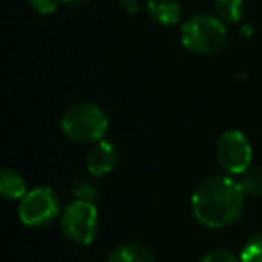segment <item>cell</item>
Returning a JSON list of instances; mask_svg holds the SVG:
<instances>
[{
    "mask_svg": "<svg viewBox=\"0 0 262 262\" xmlns=\"http://www.w3.org/2000/svg\"><path fill=\"white\" fill-rule=\"evenodd\" d=\"M147 16L158 26H174L182 18V6L178 0H147Z\"/></svg>",
    "mask_w": 262,
    "mask_h": 262,
    "instance_id": "cell-8",
    "label": "cell"
},
{
    "mask_svg": "<svg viewBox=\"0 0 262 262\" xmlns=\"http://www.w3.org/2000/svg\"><path fill=\"white\" fill-rule=\"evenodd\" d=\"M214 16H217L223 24H239L244 16L243 0H214Z\"/></svg>",
    "mask_w": 262,
    "mask_h": 262,
    "instance_id": "cell-11",
    "label": "cell"
},
{
    "mask_svg": "<svg viewBox=\"0 0 262 262\" xmlns=\"http://www.w3.org/2000/svg\"><path fill=\"white\" fill-rule=\"evenodd\" d=\"M244 190L239 180L215 174L203 180L190 198L192 214L201 225L221 230L233 225L244 208Z\"/></svg>",
    "mask_w": 262,
    "mask_h": 262,
    "instance_id": "cell-1",
    "label": "cell"
},
{
    "mask_svg": "<svg viewBox=\"0 0 262 262\" xmlns=\"http://www.w3.org/2000/svg\"><path fill=\"white\" fill-rule=\"evenodd\" d=\"M59 200L51 187H36L20 200L18 217L26 226L41 228L58 217Z\"/></svg>",
    "mask_w": 262,
    "mask_h": 262,
    "instance_id": "cell-5",
    "label": "cell"
},
{
    "mask_svg": "<svg viewBox=\"0 0 262 262\" xmlns=\"http://www.w3.org/2000/svg\"><path fill=\"white\" fill-rule=\"evenodd\" d=\"M239 257L243 262H262V233H255L246 241Z\"/></svg>",
    "mask_w": 262,
    "mask_h": 262,
    "instance_id": "cell-14",
    "label": "cell"
},
{
    "mask_svg": "<svg viewBox=\"0 0 262 262\" xmlns=\"http://www.w3.org/2000/svg\"><path fill=\"white\" fill-rule=\"evenodd\" d=\"M200 262H243L241 257L233 255L228 250H212L201 257Z\"/></svg>",
    "mask_w": 262,
    "mask_h": 262,
    "instance_id": "cell-15",
    "label": "cell"
},
{
    "mask_svg": "<svg viewBox=\"0 0 262 262\" xmlns=\"http://www.w3.org/2000/svg\"><path fill=\"white\" fill-rule=\"evenodd\" d=\"M180 40L183 47L192 54L210 56L226 45L228 31L217 16L192 15L182 24Z\"/></svg>",
    "mask_w": 262,
    "mask_h": 262,
    "instance_id": "cell-3",
    "label": "cell"
},
{
    "mask_svg": "<svg viewBox=\"0 0 262 262\" xmlns=\"http://www.w3.org/2000/svg\"><path fill=\"white\" fill-rule=\"evenodd\" d=\"M117 147L108 140H99L86 155V167L92 176H104L115 167Z\"/></svg>",
    "mask_w": 262,
    "mask_h": 262,
    "instance_id": "cell-7",
    "label": "cell"
},
{
    "mask_svg": "<svg viewBox=\"0 0 262 262\" xmlns=\"http://www.w3.org/2000/svg\"><path fill=\"white\" fill-rule=\"evenodd\" d=\"M215 155H217L219 165L230 174H243L250 169L251 158H253L250 140L239 129H230L223 133L217 142Z\"/></svg>",
    "mask_w": 262,
    "mask_h": 262,
    "instance_id": "cell-6",
    "label": "cell"
},
{
    "mask_svg": "<svg viewBox=\"0 0 262 262\" xmlns=\"http://www.w3.org/2000/svg\"><path fill=\"white\" fill-rule=\"evenodd\" d=\"M117 2L129 15H137L144 6H147V0H117Z\"/></svg>",
    "mask_w": 262,
    "mask_h": 262,
    "instance_id": "cell-17",
    "label": "cell"
},
{
    "mask_svg": "<svg viewBox=\"0 0 262 262\" xmlns=\"http://www.w3.org/2000/svg\"><path fill=\"white\" fill-rule=\"evenodd\" d=\"M241 33L246 34V36H251V26H243L241 27Z\"/></svg>",
    "mask_w": 262,
    "mask_h": 262,
    "instance_id": "cell-19",
    "label": "cell"
},
{
    "mask_svg": "<svg viewBox=\"0 0 262 262\" xmlns=\"http://www.w3.org/2000/svg\"><path fill=\"white\" fill-rule=\"evenodd\" d=\"M29 6L40 15H52L59 8L63 0H27Z\"/></svg>",
    "mask_w": 262,
    "mask_h": 262,
    "instance_id": "cell-16",
    "label": "cell"
},
{
    "mask_svg": "<svg viewBox=\"0 0 262 262\" xmlns=\"http://www.w3.org/2000/svg\"><path fill=\"white\" fill-rule=\"evenodd\" d=\"M61 129L72 142L95 144L108 133L110 119L101 106L94 102H77L63 113Z\"/></svg>",
    "mask_w": 262,
    "mask_h": 262,
    "instance_id": "cell-2",
    "label": "cell"
},
{
    "mask_svg": "<svg viewBox=\"0 0 262 262\" xmlns=\"http://www.w3.org/2000/svg\"><path fill=\"white\" fill-rule=\"evenodd\" d=\"M239 183L246 196H262V165L244 171Z\"/></svg>",
    "mask_w": 262,
    "mask_h": 262,
    "instance_id": "cell-13",
    "label": "cell"
},
{
    "mask_svg": "<svg viewBox=\"0 0 262 262\" xmlns=\"http://www.w3.org/2000/svg\"><path fill=\"white\" fill-rule=\"evenodd\" d=\"M70 190H72L74 198L77 201H88V203H94L97 205L99 201V190L95 187V183L92 180L84 178V176H77L74 178L72 185H70Z\"/></svg>",
    "mask_w": 262,
    "mask_h": 262,
    "instance_id": "cell-12",
    "label": "cell"
},
{
    "mask_svg": "<svg viewBox=\"0 0 262 262\" xmlns=\"http://www.w3.org/2000/svg\"><path fill=\"white\" fill-rule=\"evenodd\" d=\"M0 194L6 200H22L27 194L26 178L15 169H2V172H0Z\"/></svg>",
    "mask_w": 262,
    "mask_h": 262,
    "instance_id": "cell-10",
    "label": "cell"
},
{
    "mask_svg": "<svg viewBox=\"0 0 262 262\" xmlns=\"http://www.w3.org/2000/svg\"><path fill=\"white\" fill-rule=\"evenodd\" d=\"M92 0H63V4L69 6V8H84V6L90 4Z\"/></svg>",
    "mask_w": 262,
    "mask_h": 262,
    "instance_id": "cell-18",
    "label": "cell"
},
{
    "mask_svg": "<svg viewBox=\"0 0 262 262\" xmlns=\"http://www.w3.org/2000/svg\"><path fill=\"white\" fill-rule=\"evenodd\" d=\"M61 232L70 243L86 246L97 235L99 215L97 207L88 201H74L65 208L59 219Z\"/></svg>",
    "mask_w": 262,
    "mask_h": 262,
    "instance_id": "cell-4",
    "label": "cell"
},
{
    "mask_svg": "<svg viewBox=\"0 0 262 262\" xmlns=\"http://www.w3.org/2000/svg\"><path fill=\"white\" fill-rule=\"evenodd\" d=\"M106 262H157L151 250L139 243H126L110 251Z\"/></svg>",
    "mask_w": 262,
    "mask_h": 262,
    "instance_id": "cell-9",
    "label": "cell"
}]
</instances>
